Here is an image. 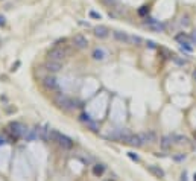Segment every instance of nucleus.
Here are the masks:
<instances>
[{"label":"nucleus","instance_id":"1","mask_svg":"<svg viewBox=\"0 0 196 181\" xmlns=\"http://www.w3.org/2000/svg\"><path fill=\"white\" fill-rule=\"evenodd\" d=\"M67 56V50L63 49V47H53L49 50V53H47V58L52 59V61H63V59Z\"/></svg>","mask_w":196,"mask_h":181},{"label":"nucleus","instance_id":"2","mask_svg":"<svg viewBox=\"0 0 196 181\" xmlns=\"http://www.w3.org/2000/svg\"><path fill=\"white\" fill-rule=\"evenodd\" d=\"M145 28H147L149 31H154V32H163L166 29V26L163 23L157 22L154 18H146L145 20Z\"/></svg>","mask_w":196,"mask_h":181},{"label":"nucleus","instance_id":"3","mask_svg":"<svg viewBox=\"0 0 196 181\" xmlns=\"http://www.w3.org/2000/svg\"><path fill=\"white\" fill-rule=\"evenodd\" d=\"M55 102H56V105L59 107V108H63V110H65V111H69V110H72L73 107H75V105H73V100L69 99L65 95H59V96L56 97Z\"/></svg>","mask_w":196,"mask_h":181},{"label":"nucleus","instance_id":"4","mask_svg":"<svg viewBox=\"0 0 196 181\" xmlns=\"http://www.w3.org/2000/svg\"><path fill=\"white\" fill-rule=\"evenodd\" d=\"M23 137L26 142H33V140L40 139V128H26L23 132Z\"/></svg>","mask_w":196,"mask_h":181},{"label":"nucleus","instance_id":"5","mask_svg":"<svg viewBox=\"0 0 196 181\" xmlns=\"http://www.w3.org/2000/svg\"><path fill=\"white\" fill-rule=\"evenodd\" d=\"M24 126L22 123H18V122H14V123H11L9 125V131L11 134L14 136V139H18V137H23V132H24Z\"/></svg>","mask_w":196,"mask_h":181},{"label":"nucleus","instance_id":"6","mask_svg":"<svg viewBox=\"0 0 196 181\" xmlns=\"http://www.w3.org/2000/svg\"><path fill=\"white\" fill-rule=\"evenodd\" d=\"M73 46H75L76 49H85L87 46H88V40H87L82 33H76V35L73 37Z\"/></svg>","mask_w":196,"mask_h":181},{"label":"nucleus","instance_id":"7","mask_svg":"<svg viewBox=\"0 0 196 181\" xmlns=\"http://www.w3.org/2000/svg\"><path fill=\"white\" fill-rule=\"evenodd\" d=\"M113 37L116 41L119 43H123V44H129V35L126 32H122V31H114L113 32Z\"/></svg>","mask_w":196,"mask_h":181},{"label":"nucleus","instance_id":"8","mask_svg":"<svg viewBox=\"0 0 196 181\" xmlns=\"http://www.w3.org/2000/svg\"><path fill=\"white\" fill-rule=\"evenodd\" d=\"M44 67H46V70L49 73H56V72H59L61 69H63V65H61L59 61H52V59H49Z\"/></svg>","mask_w":196,"mask_h":181},{"label":"nucleus","instance_id":"9","mask_svg":"<svg viewBox=\"0 0 196 181\" xmlns=\"http://www.w3.org/2000/svg\"><path fill=\"white\" fill-rule=\"evenodd\" d=\"M140 137H141V140H143V145L145 143H155V142H157V134H155L154 131L141 132Z\"/></svg>","mask_w":196,"mask_h":181},{"label":"nucleus","instance_id":"10","mask_svg":"<svg viewBox=\"0 0 196 181\" xmlns=\"http://www.w3.org/2000/svg\"><path fill=\"white\" fill-rule=\"evenodd\" d=\"M126 143L131 145V146H136V148H140V146L143 145V140H141L140 134H131V136L128 137Z\"/></svg>","mask_w":196,"mask_h":181},{"label":"nucleus","instance_id":"11","mask_svg":"<svg viewBox=\"0 0 196 181\" xmlns=\"http://www.w3.org/2000/svg\"><path fill=\"white\" fill-rule=\"evenodd\" d=\"M94 35H96L97 38H106L108 35H110V29L106 28V26L104 24H99L94 28Z\"/></svg>","mask_w":196,"mask_h":181},{"label":"nucleus","instance_id":"12","mask_svg":"<svg viewBox=\"0 0 196 181\" xmlns=\"http://www.w3.org/2000/svg\"><path fill=\"white\" fill-rule=\"evenodd\" d=\"M147 171H149L152 175H155L157 178H164V175H166L164 171L161 169L160 166H155V164H149V166H147Z\"/></svg>","mask_w":196,"mask_h":181},{"label":"nucleus","instance_id":"13","mask_svg":"<svg viewBox=\"0 0 196 181\" xmlns=\"http://www.w3.org/2000/svg\"><path fill=\"white\" fill-rule=\"evenodd\" d=\"M44 87L47 90H56L58 88V81L53 76H47V78H44Z\"/></svg>","mask_w":196,"mask_h":181},{"label":"nucleus","instance_id":"14","mask_svg":"<svg viewBox=\"0 0 196 181\" xmlns=\"http://www.w3.org/2000/svg\"><path fill=\"white\" fill-rule=\"evenodd\" d=\"M61 146H63V148L64 149H72L73 148V145H75V143H73V140L72 139H69V137H67V136H61V139H59V142H58Z\"/></svg>","mask_w":196,"mask_h":181},{"label":"nucleus","instance_id":"15","mask_svg":"<svg viewBox=\"0 0 196 181\" xmlns=\"http://www.w3.org/2000/svg\"><path fill=\"white\" fill-rule=\"evenodd\" d=\"M160 145H161V148H163V149L172 148V145H173V139H172V136H163V137H161Z\"/></svg>","mask_w":196,"mask_h":181},{"label":"nucleus","instance_id":"16","mask_svg":"<svg viewBox=\"0 0 196 181\" xmlns=\"http://www.w3.org/2000/svg\"><path fill=\"white\" fill-rule=\"evenodd\" d=\"M91 56H93V59H96V61H102V59L106 58V52L104 49H94Z\"/></svg>","mask_w":196,"mask_h":181},{"label":"nucleus","instance_id":"17","mask_svg":"<svg viewBox=\"0 0 196 181\" xmlns=\"http://www.w3.org/2000/svg\"><path fill=\"white\" fill-rule=\"evenodd\" d=\"M61 136H63V134H61V132H58L56 129H50L49 131V140H50V142H59V139H61Z\"/></svg>","mask_w":196,"mask_h":181},{"label":"nucleus","instance_id":"18","mask_svg":"<svg viewBox=\"0 0 196 181\" xmlns=\"http://www.w3.org/2000/svg\"><path fill=\"white\" fill-rule=\"evenodd\" d=\"M104 172H105V166L104 164H94L93 166V173L96 177H102Z\"/></svg>","mask_w":196,"mask_h":181},{"label":"nucleus","instance_id":"19","mask_svg":"<svg viewBox=\"0 0 196 181\" xmlns=\"http://www.w3.org/2000/svg\"><path fill=\"white\" fill-rule=\"evenodd\" d=\"M49 125H44L43 128H40V139L43 140H49Z\"/></svg>","mask_w":196,"mask_h":181},{"label":"nucleus","instance_id":"20","mask_svg":"<svg viewBox=\"0 0 196 181\" xmlns=\"http://www.w3.org/2000/svg\"><path fill=\"white\" fill-rule=\"evenodd\" d=\"M129 44H134V46H141V44H143V38L138 37V35H129Z\"/></svg>","mask_w":196,"mask_h":181},{"label":"nucleus","instance_id":"21","mask_svg":"<svg viewBox=\"0 0 196 181\" xmlns=\"http://www.w3.org/2000/svg\"><path fill=\"white\" fill-rule=\"evenodd\" d=\"M175 40H177V41H179L181 44H182V43H188V41H190V35H187V33L181 32V33H178V35L175 37Z\"/></svg>","mask_w":196,"mask_h":181},{"label":"nucleus","instance_id":"22","mask_svg":"<svg viewBox=\"0 0 196 181\" xmlns=\"http://www.w3.org/2000/svg\"><path fill=\"white\" fill-rule=\"evenodd\" d=\"M85 125L88 126V128H90L93 132H97V131H99V123L94 122V120H91V119L88 120V122H85Z\"/></svg>","mask_w":196,"mask_h":181},{"label":"nucleus","instance_id":"23","mask_svg":"<svg viewBox=\"0 0 196 181\" xmlns=\"http://www.w3.org/2000/svg\"><path fill=\"white\" fill-rule=\"evenodd\" d=\"M105 6H108V8H111V6H114V5H117V0H100Z\"/></svg>","mask_w":196,"mask_h":181},{"label":"nucleus","instance_id":"24","mask_svg":"<svg viewBox=\"0 0 196 181\" xmlns=\"http://www.w3.org/2000/svg\"><path fill=\"white\" fill-rule=\"evenodd\" d=\"M128 157H129L131 160H134V162H140V157L137 155V154H134V152H128Z\"/></svg>","mask_w":196,"mask_h":181},{"label":"nucleus","instance_id":"25","mask_svg":"<svg viewBox=\"0 0 196 181\" xmlns=\"http://www.w3.org/2000/svg\"><path fill=\"white\" fill-rule=\"evenodd\" d=\"M173 160H175V162H182V160H186V154H179V155H173Z\"/></svg>","mask_w":196,"mask_h":181},{"label":"nucleus","instance_id":"26","mask_svg":"<svg viewBox=\"0 0 196 181\" xmlns=\"http://www.w3.org/2000/svg\"><path fill=\"white\" fill-rule=\"evenodd\" d=\"M181 24H182V26H188V24H190V22H188V17H182Z\"/></svg>","mask_w":196,"mask_h":181},{"label":"nucleus","instance_id":"27","mask_svg":"<svg viewBox=\"0 0 196 181\" xmlns=\"http://www.w3.org/2000/svg\"><path fill=\"white\" fill-rule=\"evenodd\" d=\"M190 41H192L193 44H196V31H193V32L190 33Z\"/></svg>","mask_w":196,"mask_h":181},{"label":"nucleus","instance_id":"28","mask_svg":"<svg viewBox=\"0 0 196 181\" xmlns=\"http://www.w3.org/2000/svg\"><path fill=\"white\" fill-rule=\"evenodd\" d=\"M81 120H82V122H88V120H90V116H88V114H81Z\"/></svg>","mask_w":196,"mask_h":181},{"label":"nucleus","instance_id":"29","mask_svg":"<svg viewBox=\"0 0 196 181\" xmlns=\"http://www.w3.org/2000/svg\"><path fill=\"white\" fill-rule=\"evenodd\" d=\"M146 46H147V47H151V49H155V47H157V44H155L154 41H146Z\"/></svg>","mask_w":196,"mask_h":181},{"label":"nucleus","instance_id":"30","mask_svg":"<svg viewBox=\"0 0 196 181\" xmlns=\"http://www.w3.org/2000/svg\"><path fill=\"white\" fill-rule=\"evenodd\" d=\"M90 15H91L93 18H97V20H100V14H97V12H94V11H91V12H90Z\"/></svg>","mask_w":196,"mask_h":181},{"label":"nucleus","instance_id":"31","mask_svg":"<svg viewBox=\"0 0 196 181\" xmlns=\"http://www.w3.org/2000/svg\"><path fill=\"white\" fill-rule=\"evenodd\" d=\"M5 143H6V139L0 136V146H2V145H5Z\"/></svg>","mask_w":196,"mask_h":181},{"label":"nucleus","instance_id":"32","mask_svg":"<svg viewBox=\"0 0 196 181\" xmlns=\"http://www.w3.org/2000/svg\"><path fill=\"white\" fill-rule=\"evenodd\" d=\"M147 11H149V9H147V8H146V6H145V8H143V9H140V14H141V15H143V14H146V12H147Z\"/></svg>","mask_w":196,"mask_h":181},{"label":"nucleus","instance_id":"33","mask_svg":"<svg viewBox=\"0 0 196 181\" xmlns=\"http://www.w3.org/2000/svg\"><path fill=\"white\" fill-rule=\"evenodd\" d=\"M5 17H2V15H0V26H5Z\"/></svg>","mask_w":196,"mask_h":181},{"label":"nucleus","instance_id":"34","mask_svg":"<svg viewBox=\"0 0 196 181\" xmlns=\"http://www.w3.org/2000/svg\"><path fill=\"white\" fill-rule=\"evenodd\" d=\"M181 178H182L181 181H187V173L184 172V173H182V177H181Z\"/></svg>","mask_w":196,"mask_h":181},{"label":"nucleus","instance_id":"35","mask_svg":"<svg viewBox=\"0 0 196 181\" xmlns=\"http://www.w3.org/2000/svg\"><path fill=\"white\" fill-rule=\"evenodd\" d=\"M193 78H195V81H196V70L193 72Z\"/></svg>","mask_w":196,"mask_h":181},{"label":"nucleus","instance_id":"36","mask_svg":"<svg viewBox=\"0 0 196 181\" xmlns=\"http://www.w3.org/2000/svg\"><path fill=\"white\" fill-rule=\"evenodd\" d=\"M195 181H196V175H195Z\"/></svg>","mask_w":196,"mask_h":181}]
</instances>
